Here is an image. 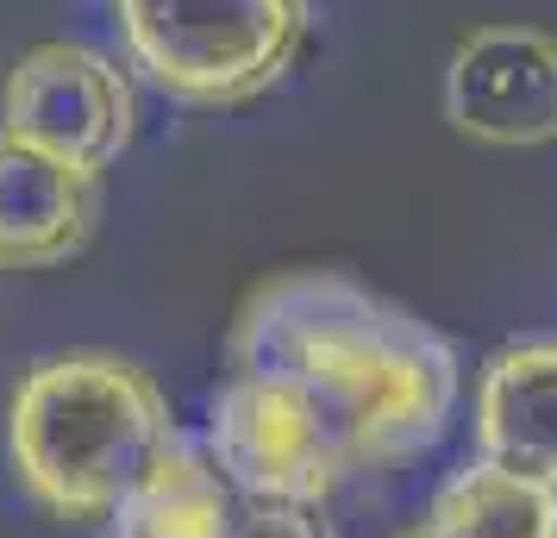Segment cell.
<instances>
[{
	"instance_id": "obj_1",
	"label": "cell",
	"mask_w": 557,
	"mask_h": 538,
	"mask_svg": "<svg viewBox=\"0 0 557 538\" xmlns=\"http://www.w3.org/2000/svg\"><path fill=\"white\" fill-rule=\"evenodd\" d=\"M451 338L345 270L257 283L226 333L207 458L251 495L326 508L426 458L457 413Z\"/></svg>"
},
{
	"instance_id": "obj_2",
	"label": "cell",
	"mask_w": 557,
	"mask_h": 538,
	"mask_svg": "<svg viewBox=\"0 0 557 538\" xmlns=\"http://www.w3.org/2000/svg\"><path fill=\"white\" fill-rule=\"evenodd\" d=\"M151 370L113 351H63L20 376L7 408L13 483L63 526H107L176 445Z\"/></svg>"
},
{
	"instance_id": "obj_3",
	"label": "cell",
	"mask_w": 557,
	"mask_h": 538,
	"mask_svg": "<svg viewBox=\"0 0 557 538\" xmlns=\"http://www.w3.org/2000/svg\"><path fill=\"white\" fill-rule=\"evenodd\" d=\"M132 70L176 107H251L307 51V0H113Z\"/></svg>"
},
{
	"instance_id": "obj_4",
	"label": "cell",
	"mask_w": 557,
	"mask_h": 538,
	"mask_svg": "<svg viewBox=\"0 0 557 538\" xmlns=\"http://www.w3.org/2000/svg\"><path fill=\"white\" fill-rule=\"evenodd\" d=\"M0 138H20L88 176H107L138 138V88L95 45H32L0 82Z\"/></svg>"
},
{
	"instance_id": "obj_5",
	"label": "cell",
	"mask_w": 557,
	"mask_h": 538,
	"mask_svg": "<svg viewBox=\"0 0 557 538\" xmlns=\"http://www.w3.org/2000/svg\"><path fill=\"white\" fill-rule=\"evenodd\" d=\"M445 120L488 151L557 138V38L545 26H476L445 63Z\"/></svg>"
},
{
	"instance_id": "obj_6",
	"label": "cell",
	"mask_w": 557,
	"mask_h": 538,
	"mask_svg": "<svg viewBox=\"0 0 557 538\" xmlns=\"http://www.w3.org/2000/svg\"><path fill=\"white\" fill-rule=\"evenodd\" d=\"M113 538H332L320 508L238 488L207 458V445L176 438L113 520Z\"/></svg>"
},
{
	"instance_id": "obj_7",
	"label": "cell",
	"mask_w": 557,
	"mask_h": 538,
	"mask_svg": "<svg viewBox=\"0 0 557 538\" xmlns=\"http://www.w3.org/2000/svg\"><path fill=\"white\" fill-rule=\"evenodd\" d=\"M101 226V176L0 138V270H57Z\"/></svg>"
},
{
	"instance_id": "obj_8",
	"label": "cell",
	"mask_w": 557,
	"mask_h": 538,
	"mask_svg": "<svg viewBox=\"0 0 557 538\" xmlns=\"http://www.w3.org/2000/svg\"><path fill=\"white\" fill-rule=\"evenodd\" d=\"M476 458L557 488V338H527L476 376Z\"/></svg>"
},
{
	"instance_id": "obj_9",
	"label": "cell",
	"mask_w": 557,
	"mask_h": 538,
	"mask_svg": "<svg viewBox=\"0 0 557 538\" xmlns=\"http://www.w3.org/2000/svg\"><path fill=\"white\" fill-rule=\"evenodd\" d=\"M420 538H557V488L507 476L495 463H463L413 520Z\"/></svg>"
},
{
	"instance_id": "obj_10",
	"label": "cell",
	"mask_w": 557,
	"mask_h": 538,
	"mask_svg": "<svg viewBox=\"0 0 557 538\" xmlns=\"http://www.w3.org/2000/svg\"><path fill=\"white\" fill-rule=\"evenodd\" d=\"M401 538H420V533H413V526H407V533H401Z\"/></svg>"
}]
</instances>
